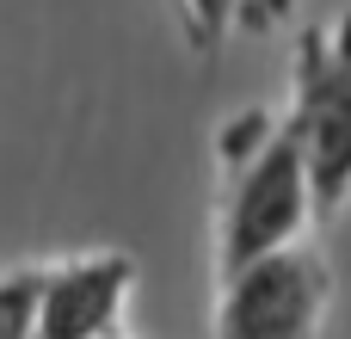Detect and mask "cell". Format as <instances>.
Segmentation results:
<instances>
[{"mask_svg": "<svg viewBox=\"0 0 351 339\" xmlns=\"http://www.w3.org/2000/svg\"><path fill=\"white\" fill-rule=\"evenodd\" d=\"M130 290H136L130 253H74L43 266L37 339H117Z\"/></svg>", "mask_w": 351, "mask_h": 339, "instance_id": "obj_4", "label": "cell"}, {"mask_svg": "<svg viewBox=\"0 0 351 339\" xmlns=\"http://www.w3.org/2000/svg\"><path fill=\"white\" fill-rule=\"evenodd\" d=\"M241 154H228V179H222V216H216V278L241 272L247 259L302 241V229L321 216L315 204V179H308V154L290 117H265L247 111L234 130Z\"/></svg>", "mask_w": 351, "mask_h": 339, "instance_id": "obj_1", "label": "cell"}, {"mask_svg": "<svg viewBox=\"0 0 351 339\" xmlns=\"http://www.w3.org/2000/svg\"><path fill=\"white\" fill-rule=\"evenodd\" d=\"M327 296H333V278L321 253H308L302 241L271 247L222 278L216 339H315Z\"/></svg>", "mask_w": 351, "mask_h": 339, "instance_id": "obj_3", "label": "cell"}, {"mask_svg": "<svg viewBox=\"0 0 351 339\" xmlns=\"http://www.w3.org/2000/svg\"><path fill=\"white\" fill-rule=\"evenodd\" d=\"M173 6H179V19H185V43H191L197 56H216L222 37L234 31V6H241V0H173Z\"/></svg>", "mask_w": 351, "mask_h": 339, "instance_id": "obj_6", "label": "cell"}, {"mask_svg": "<svg viewBox=\"0 0 351 339\" xmlns=\"http://www.w3.org/2000/svg\"><path fill=\"white\" fill-rule=\"evenodd\" d=\"M290 124L302 136L321 216H339V204L351 198V12L302 37Z\"/></svg>", "mask_w": 351, "mask_h": 339, "instance_id": "obj_2", "label": "cell"}, {"mask_svg": "<svg viewBox=\"0 0 351 339\" xmlns=\"http://www.w3.org/2000/svg\"><path fill=\"white\" fill-rule=\"evenodd\" d=\"M37 296H43V266L0 272V339H37Z\"/></svg>", "mask_w": 351, "mask_h": 339, "instance_id": "obj_5", "label": "cell"}]
</instances>
